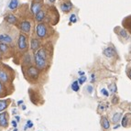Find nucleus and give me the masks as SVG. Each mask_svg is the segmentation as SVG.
Listing matches in <instances>:
<instances>
[{
	"instance_id": "423d86ee",
	"label": "nucleus",
	"mask_w": 131,
	"mask_h": 131,
	"mask_svg": "<svg viewBox=\"0 0 131 131\" xmlns=\"http://www.w3.org/2000/svg\"><path fill=\"white\" fill-rule=\"evenodd\" d=\"M19 29L23 33H30L31 30V23L29 20H24L19 24Z\"/></svg>"
},
{
	"instance_id": "dca6fc26",
	"label": "nucleus",
	"mask_w": 131,
	"mask_h": 131,
	"mask_svg": "<svg viewBox=\"0 0 131 131\" xmlns=\"http://www.w3.org/2000/svg\"><path fill=\"white\" fill-rule=\"evenodd\" d=\"M9 79V75L7 71L0 70V82H7Z\"/></svg>"
},
{
	"instance_id": "2f4dec72",
	"label": "nucleus",
	"mask_w": 131,
	"mask_h": 131,
	"mask_svg": "<svg viewBox=\"0 0 131 131\" xmlns=\"http://www.w3.org/2000/svg\"><path fill=\"white\" fill-rule=\"evenodd\" d=\"M17 123H18L17 120H12V126L15 127V128H17V127H18V126H17Z\"/></svg>"
},
{
	"instance_id": "f704fd0d",
	"label": "nucleus",
	"mask_w": 131,
	"mask_h": 131,
	"mask_svg": "<svg viewBox=\"0 0 131 131\" xmlns=\"http://www.w3.org/2000/svg\"><path fill=\"white\" fill-rule=\"evenodd\" d=\"M15 118H16V120H17V122H19V121H20V117H19V116H16Z\"/></svg>"
},
{
	"instance_id": "6ab92c4d",
	"label": "nucleus",
	"mask_w": 131,
	"mask_h": 131,
	"mask_svg": "<svg viewBox=\"0 0 131 131\" xmlns=\"http://www.w3.org/2000/svg\"><path fill=\"white\" fill-rule=\"evenodd\" d=\"M129 115H130V114H127V115H125L124 117H123V119H122V126H123L124 127H128V120H129L128 116H129Z\"/></svg>"
},
{
	"instance_id": "ddd939ff",
	"label": "nucleus",
	"mask_w": 131,
	"mask_h": 131,
	"mask_svg": "<svg viewBox=\"0 0 131 131\" xmlns=\"http://www.w3.org/2000/svg\"><path fill=\"white\" fill-rule=\"evenodd\" d=\"M6 19V21L9 24H12V25H16L17 23H18V18L16 17L15 15H13V14H8L7 15V17L5 18Z\"/></svg>"
},
{
	"instance_id": "bb28decb",
	"label": "nucleus",
	"mask_w": 131,
	"mask_h": 131,
	"mask_svg": "<svg viewBox=\"0 0 131 131\" xmlns=\"http://www.w3.org/2000/svg\"><path fill=\"white\" fill-rule=\"evenodd\" d=\"M101 94H104L105 96H106V97H108L109 96V93L108 91L106 90V89H101Z\"/></svg>"
},
{
	"instance_id": "ea45409f",
	"label": "nucleus",
	"mask_w": 131,
	"mask_h": 131,
	"mask_svg": "<svg viewBox=\"0 0 131 131\" xmlns=\"http://www.w3.org/2000/svg\"><path fill=\"white\" fill-rule=\"evenodd\" d=\"M36 1H41V0H36Z\"/></svg>"
},
{
	"instance_id": "58836bf2",
	"label": "nucleus",
	"mask_w": 131,
	"mask_h": 131,
	"mask_svg": "<svg viewBox=\"0 0 131 131\" xmlns=\"http://www.w3.org/2000/svg\"><path fill=\"white\" fill-rule=\"evenodd\" d=\"M14 131H18V130H17V128H15V130H14Z\"/></svg>"
},
{
	"instance_id": "4468645a",
	"label": "nucleus",
	"mask_w": 131,
	"mask_h": 131,
	"mask_svg": "<svg viewBox=\"0 0 131 131\" xmlns=\"http://www.w3.org/2000/svg\"><path fill=\"white\" fill-rule=\"evenodd\" d=\"M0 42L1 43H11L12 42V38L8 35V34H0Z\"/></svg>"
},
{
	"instance_id": "2eb2a0df",
	"label": "nucleus",
	"mask_w": 131,
	"mask_h": 131,
	"mask_svg": "<svg viewBox=\"0 0 131 131\" xmlns=\"http://www.w3.org/2000/svg\"><path fill=\"white\" fill-rule=\"evenodd\" d=\"M101 126L104 130H107V129H109V127H110V123H109V120L106 116H102Z\"/></svg>"
},
{
	"instance_id": "0eeeda50",
	"label": "nucleus",
	"mask_w": 131,
	"mask_h": 131,
	"mask_svg": "<svg viewBox=\"0 0 131 131\" xmlns=\"http://www.w3.org/2000/svg\"><path fill=\"white\" fill-rule=\"evenodd\" d=\"M30 9H31V12L33 13L34 15H36L38 12H40L42 9V3L41 1H36L34 0L31 4V7H30Z\"/></svg>"
},
{
	"instance_id": "f257e3e1",
	"label": "nucleus",
	"mask_w": 131,
	"mask_h": 131,
	"mask_svg": "<svg viewBox=\"0 0 131 131\" xmlns=\"http://www.w3.org/2000/svg\"><path fill=\"white\" fill-rule=\"evenodd\" d=\"M34 60H35L36 67L39 70H44L48 64V56H47L46 50L44 48L38 50L34 55Z\"/></svg>"
},
{
	"instance_id": "1a4fd4ad",
	"label": "nucleus",
	"mask_w": 131,
	"mask_h": 131,
	"mask_svg": "<svg viewBox=\"0 0 131 131\" xmlns=\"http://www.w3.org/2000/svg\"><path fill=\"white\" fill-rule=\"evenodd\" d=\"M103 54H104V56H105L106 58L111 59V58H114L115 55H116V50L110 46V47L105 48V49L103 50Z\"/></svg>"
},
{
	"instance_id": "412c9836",
	"label": "nucleus",
	"mask_w": 131,
	"mask_h": 131,
	"mask_svg": "<svg viewBox=\"0 0 131 131\" xmlns=\"http://www.w3.org/2000/svg\"><path fill=\"white\" fill-rule=\"evenodd\" d=\"M8 46L6 43H1L0 42V52L6 53L8 52Z\"/></svg>"
},
{
	"instance_id": "20e7f679",
	"label": "nucleus",
	"mask_w": 131,
	"mask_h": 131,
	"mask_svg": "<svg viewBox=\"0 0 131 131\" xmlns=\"http://www.w3.org/2000/svg\"><path fill=\"white\" fill-rule=\"evenodd\" d=\"M18 47L20 50H25L28 48V42H27V36L25 34L20 33L18 39Z\"/></svg>"
},
{
	"instance_id": "a211bd4d",
	"label": "nucleus",
	"mask_w": 131,
	"mask_h": 131,
	"mask_svg": "<svg viewBox=\"0 0 131 131\" xmlns=\"http://www.w3.org/2000/svg\"><path fill=\"white\" fill-rule=\"evenodd\" d=\"M121 116H122V113H116L114 116H112V122L113 123H117L119 122L121 119Z\"/></svg>"
},
{
	"instance_id": "a878e982",
	"label": "nucleus",
	"mask_w": 131,
	"mask_h": 131,
	"mask_svg": "<svg viewBox=\"0 0 131 131\" xmlns=\"http://www.w3.org/2000/svg\"><path fill=\"white\" fill-rule=\"evenodd\" d=\"M86 80H87V78H86V76H81L80 78H79V80H78V82H79V83L80 84H83L84 83V82H86Z\"/></svg>"
},
{
	"instance_id": "f03ea898",
	"label": "nucleus",
	"mask_w": 131,
	"mask_h": 131,
	"mask_svg": "<svg viewBox=\"0 0 131 131\" xmlns=\"http://www.w3.org/2000/svg\"><path fill=\"white\" fill-rule=\"evenodd\" d=\"M36 34L38 38L40 39H44L48 35V28L46 26L45 23L40 22L36 26Z\"/></svg>"
},
{
	"instance_id": "f8f14e48",
	"label": "nucleus",
	"mask_w": 131,
	"mask_h": 131,
	"mask_svg": "<svg viewBox=\"0 0 131 131\" xmlns=\"http://www.w3.org/2000/svg\"><path fill=\"white\" fill-rule=\"evenodd\" d=\"M0 127H8V114L7 113H1L0 114Z\"/></svg>"
},
{
	"instance_id": "6e6552de",
	"label": "nucleus",
	"mask_w": 131,
	"mask_h": 131,
	"mask_svg": "<svg viewBox=\"0 0 131 131\" xmlns=\"http://www.w3.org/2000/svg\"><path fill=\"white\" fill-rule=\"evenodd\" d=\"M115 31L117 33V35H118L120 38H124V39H126V40H128V39H129V35H128L126 29H123V28H121V27H116V29H115Z\"/></svg>"
},
{
	"instance_id": "c756f323",
	"label": "nucleus",
	"mask_w": 131,
	"mask_h": 131,
	"mask_svg": "<svg viewBox=\"0 0 131 131\" xmlns=\"http://www.w3.org/2000/svg\"><path fill=\"white\" fill-rule=\"evenodd\" d=\"M87 92H88L89 94H92V92H93V87L91 85L87 86Z\"/></svg>"
},
{
	"instance_id": "4c0bfd02",
	"label": "nucleus",
	"mask_w": 131,
	"mask_h": 131,
	"mask_svg": "<svg viewBox=\"0 0 131 131\" xmlns=\"http://www.w3.org/2000/svg\"><path fill=\"white\" fill-rule=\"evenodd\" d=\"M22 109H23V110H25V109H26V106H25V105H23V106H22Z\"/></svg>"
},
{
	"instance_id": "4be33fe9",
	"label": "nucleus",
	"mask_w": 131,
	"mask_h": 131,
	"mask_svg": "<svg viewBox=\"0 0 131 131\" xmlns=\"http://www.w3.org/2000/svg\"><path fill=\"white\" fill-rule=\"evenodd\" d=\"M8 107V104H7V101L5 100H0V112L4 111L5 109Z\"/></svg>"
},
{
	"instance_id": "473e14b6",
	"label": "nucleus",
	"mask_w": 131,
	"mask_h": 131,
	"mask_svg": "<svg viewBox=\"0 0 131 131\" xmlns=\"http://www.w3.org/2000/svg\"><path fill=\"white\" fill-rule=\"evenodd\" d=\"M91 79H92V80H91V82H94V81H95V76H94V73L91 74Z\"/></svg>"
},
{
	"instance_id": "f3484780",
	"label": "nucleus",
	"mask_w": 131,
	"mask_h": 131,
	"mask_svg": "<svg viewBox=\"0 0 131 131\" xmlns=\"http://www.w3.org/2000/svg\"><path fill=\"white\" fill-rule=\"evenodd\" d=\"M19 6V0H11L10 3L8 5V8L10 10H15Z\"/></svg>"
},
{
	"instance_id": "aec40b11",
	"label": "nucleus",
	"mask_w": 131,
	"mask_h": 131,
	"mask_svg": "<svg viewBox=\"0 0 131 131\" xmlns=\"http://www.w3.org/2000/svg\"><path fill=\"white\" fill-rule=\"evenodd\" d=\"M79 82L78 81H73L72 82V83H71V89H72V91H74V92H78L79 89H80V86H79Z\"/></svg>"
},
{
	"instance_id": "e433bc0d",
	"label": "nucleus",
	"mask_w": 131,
	"mask_h": 131,
	"mask_svg": "<svg viewBox=\"0 0 131 131\" xmlns=\"http://www.w3.org/2000/svg\"><path fill=\"white\" fill-rule=\"evenodd\" d=\"M56 0H49V2H50V3H54Z\"/></svg>"
},
{
	"instance_id": "7c9ffc66",
	"label": "nucleus",
	"mask_w": 131,
	"mask_h": 131,
	"mask_svg": "<svg viewBox=\"0 0 131 131\" xmlns=\"http://www.w3.org/2000/svg\"><path fill=\"white\" fill-rule=\"evenodd\" d=\"M127 76H128V78L131 80V68H129V69H127Z\"/></svg>"
},
{
	"instance_id": "72a5a7b5",
	"label": "nucleus",
	"mask_w": 131,
	"mask_h": 131,
	"mask_svg": "<svg viewBox=\"0 0 131 131\" xmlns=\"http://www.w3.org/2000/svg\"><path fill=\"white\" fill-rule=\"evenodd\" d=\"M79 75H80V76H83V75H84V71H79Z\"/></svg>"
},
{
	"instance_id": "9d476101",
	"label": "nucleus",
	"mask_w": 131,
	"mask_h": 131,
	"mask_svg": "<svg viewBox=\"0 0 131 131\" xmlns=\"http://www.w3.org/2000/svg\"><path fill=\"white\" fill-rule=\"evenodd\" d=\"M47 18V13L44 9H41L40 12H38L37 14L35 15V19L37 20L38 22H43L45 19Z\"/></svg>"
},
{
	"instance_id": "393cba45",
	"label": "nucleus",
	"mask_w": 131,
	"mask_h": 131,
	"mask_svg": "<svg viewBox=\"0 0 131 131\" xmlns=\"http://www.w3.org/2000/svg\"><path fill=\"white\" fill-rule=\"evenodd\" d=\"M70 22L71 23L77 22V18H76V15H75V14H71V17H70Z\"/></svg>"
},
{
	"instance_id": "39448f33",
	"label": "nucleus",
	"mask_w": 131,
	"mask_h": 131,
	"mask_svg": "<svg viewBox=\"0 0 131 131\" xmlns=\"http://www.w3.org/2000/svg\"><path fill=\"white\" fill-rule=\"evenodd\" d=\"M72 3L71 0H64L60 3V9L62 10L63 13H69L72 9Z\"/></svg>"
},
{
	"instance_id": "7ed1b4c3",
	"label": "nucleus",
	"mask_w": 131,
	"mask_h": 131,
	"mask_svg": "<svg viewBox=\"0 0 131 131\" xmlns=\"http://www.w3.org/2000/svg\"><path fill=\"white\" fill-rule=\"evenodd\" d=\"M27 74H28V77L31 80H37L39 78V75H40V70L37 67L30 65V67L27 69Z\"/></svg>"
},
{
	"instance_id": "b1692460",
	"label": "nucleus",
	"mask_w": 131,
	"mask_h": 131,
	"mask_svg": "<svg viewBox=\"0 0 131 131\" xmlns=\"http://www.w3.org/2000/svg\"><path fill=\"white\" fill-rule=\"evenodd\" d=\"M109 89H110V91H111L112 94L116 93V83H112L111 85L109 86Z\"/></svg>"
},
{
	"instance_id": "cd10ccee",
	"label": "nucleus",
	"mask_w": 131,
	"mask_h": 131,
	"mask_svg": "<svg viewBox=\"0 0 131 131\" xmlns=\"http://www.w3.org/2000/svg\"><path fill=\"white\" fill-rule=\"evenodd\" d=\"M4 86H3V84H2V82H0V97L3 95V94H4Z\"/></svg>"
},
{
	"instance_id": "9b49d317",
	"label": "nucleus",
	"mask_w": 131,
	"mask_h": 131,
	"mask_svg": "<svg viewBox=\"0 0 131 131\" xmlns=\"http://www.w3.org/2000/svg\"><path fill=\"white\" fill-rule=\"evenodd\" d=\"M40 41L38 39H32L31 40V42H30V48L31 50H33L34 52H36L38 50L40 49Z\"/></svg>"
},
{
	"instance_id": "5701e85b",
	"label": "nucleus",
	"mask_w": 131,
	"mask_h": 131,
	"mask_svg": "<svg viewBox=\"0 0 131 131\" xmlns=\"http://www.w3.org/2000/svg\"><path fill=\"white\" fill-rule=\"evenodd\" d=\"M23 61H24V63L26 64V65L31 63V58H30V54H26V55H25L24 59H23Z\"/></svg>"
},
{
	"instance_id": "c9c22d12",
	"label": "nucleus",
	"mask_w": 131,
	"mask_h": 131,
	"mask_svg": "<svg viewBox=\"0 0 131 131\" xmlns=\"http://www.w3.org/2000/svg\"><path fill=\"white\" fill-rule=\"evenodd\" d=\"M22 104H23V100H20V101L18 102V105H22Z\"/></svg>"
},
{
	"instance_id": "c85d7f7f",
	"label": "nucleus",
	"mask_w": 131,
	"mask_h": 131,
	"mask_svg": "<svg viewBox=\"0 0 131 131\" xmlns=\"http://www.w3.org/2000/svg\"><path fill=\"white\" fill-rule=\"evenodd\" d=\"M32 127H33V123H32L30 120H28V121H27V127H25V129H27V127L31 128Z\"/></svg>"
}]
</instances>
